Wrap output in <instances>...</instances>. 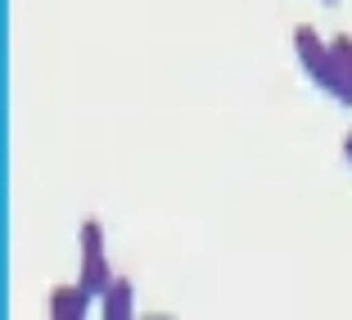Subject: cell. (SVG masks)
Masks as SVG:
<instances>
[{
  "label": "cell",
  "mask_w": 352,
  "mask_h": 320,
  "mask_svg": "<svg viewBox=\"0 0 352 320\" xmlns=\"http://www.w3.org/2000/svg\"><path fill=\"white\" fill-rule=\"evenodd\" d=\"M86 307H91V293L82 289V279H77V284H59V289H50V316L54 320H82Z\"/></svg>",
  "instance_id": "3"
},
{
  "label": "cell",
  "mask_w": 352,
  "mask_h": 320,
  "mask_svg": "<svg viewBox=\"0 0 352 320\" xmlns=\"http://www.w3.org/2000/svg\"><path fill=\"white\" fill-rule=\"evenodd\" d=\"M113 284V271L104 262V235H100V221L86 217L82 221V289L91 298H104Z\"/></svg>",
  "instance_id": "1"
},
{
  "label": "cell",
  "mask_w": 352,
  "mask_h": 320,
  "mask_svg": "<svg viewBox=\"0 0 352 320\" xmlns=\"http://www.w3.org/2000/svg\"><path fill=\"white\" fill-rule=\"evenodd\" d=\"M330 54H334V59H339L343 77H348V86H352V36H348V32H339V36H334V41H330Z\"/></svg>",
  "instance_id": "5"
},
{
  "label": "cell",
  "mask_w": 352,
  "mask_h": 320,
  "mask_svg": "<svg viewBox=\"0 0 352 320\" xmlns=\"http://www.w3.org/2000/svg\"><path fill=\"white\" fill-rule=\"evenodd\" d=\"M131 316V279L113 275L109 293H104V320H126Z\"/></svg>",
  "instance_id": "4"
},
{
  "label": "cell",
  "mask_w": 352,
  "mask_h": 320,
  "mask_svg": "<svg viewBox=\"0 0 352 320\" xmlns=\"http://www.w3.org/2000/svg\"><path fill=\"white\" fill-rule=\"evenodd\" d=\"M294 50H298L307 77H316V73H321V63L330 59V45L321 41V32L311 27V23H298V27H294Z\"/></svg>",
  "instance_id": "2"
},
{
  "label": "cell",
  "mask_w": 352,
  "mask_h": 320,
  "mask_svg": "<svg viewBox=\"0 0 352 320\" xmlns=\"http://www.w3.org/2000/svg\"><path fill=\"white\" fill-rule=\"evenodd\" d=\"M343 158H348V163H352V131L343 135Z\"/></svg>",
  "instance_id": "6"
},
{
  "label": "cell",
  "mask_w": 352,
  "mask_h": 320,
  "mask_svg": "<svg viewBox=\"0 0 352 320\" xmlns=\"http://www.w3.org/2000/svg\"><path fill=\"white\" fill-rule=\"evenodd\" d=\"M325 5H339V0H325Z\"/></svg>",
  "instance_id": "7"
}]
</instances>
